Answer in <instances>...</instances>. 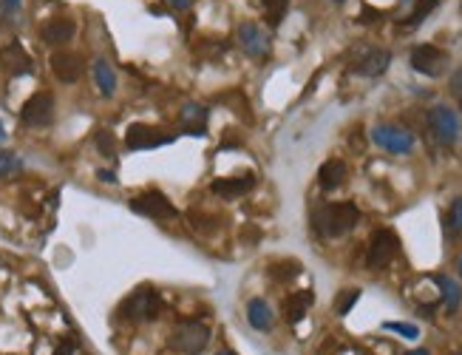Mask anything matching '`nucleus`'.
I'll return each mask as SVG.
<instances>
[{
  "label": "nucleus",
  "instance_id": "f257e3e1",
  "mask_svg": "<svg viewBox=\"0 0 462 355\" xmlns=\"http://www.w3.org/2000/svg\"><path fill=\"white\" fill-rule=\"evenodd\" d=\"M312 222H315V231H318L321 236L338 239V236H343V233H349V231L357 228L360 211H357L355 202H335V205L318 208L315 216H312Z\"/></svg>",
  "mask_w": 462,
  "mask_h": 355
},
{
  "label": "nucleus",
  "instance_id": "f03ea898",
  "mask_svg": "<svg viewBox=\"0 0 462 355\" xmlns=\"http://www.w3.org/2000/svg\"><path fill=\"white\" fill-rule=\"evenodd\" d=\"M207 341H210V330L201 321H182L173 327V332L167 338L170 349L179 355H196L207 347Z\"/></svg>",
  "mask_w": 462,
  "mask_h": 355
},
{
  "label": "nucleus",
  "instance_id": "7ed1b4c3",
  "mask_svg": "<svg viewBox=\"0 0 462 355\" xmlns=\"http://www.w3.org/2000/svg\"><path fill=\"white\" fill-rule=\"evenodd\" d=\"M159 310H162V301H159L156 290H150V287L136 290V293L128 296V298L122 301V307H119L122 318H128V321H153V318L159 315Z\"/></svg>",
  "mask_w": 462,
  "mask_h": 355
},
{
  "label": "nucleus",
  "instance_id": "20e7f679",
  "mask_svg": "<svg viewBox=\"0 0 462 355\" xmlns=\"http://www.w3.org/2000/svg\"><path fill=\"white\" fill-rule=\"evenodd\" d=\"M397 250H400V239L391 231H377L372 236V242H369V250H366V267L369 270H383L386 264H391Z\"/></svg>",
  "mask_w": 462,
  "mask_h": 355
},
{
  "label": "nucleus",
  "instance_id": "39448f33",
  "mask_svg": "<svg viewBox=\"0 0 462 355\" xmlns=\"http://www.w3.org/2000/svg\"><path fill=\"white\" fill-rule=\"evenodd\" d=\"M448 66V54L431 43H422V46H414L411 52V69L417 74H425V77H439Z\"/></svg>",
  "mask_w": 462,
  "mask_h": 355
},
{
  "label": "nucleus",
  "instance_id": "423d86ee",
  "mask_svg": "<svg viewBox=\"0 0 462 355\" xmlns=\"http://www.w3.org/2000/svg\"><path fill=\"white\" fill-rule=\"evenodd\" d=\"M20 120H23L26 125H32V128L49 125V122L54 120V97H52L49 91L32 94V97L23 103V108H20Z\"/></svg>",
  "mask_w": 462,
  "mask_h": 355
},
{
  "label": "nucleus",
  "instance_id": "0eeeda50",
  "mask_svg": "<svg viewBox=\"0 0 462 355\" xmlns=\"http://www.w3.org/2000/svg\"><path fill=\"white\" fill-rule=\"evenodd\" d=\"M374 145H380L389 153H408L414 148V134L400 128V125H377L372 131Z\"/></svg>",
  "mask_w": 462,
  "mask_h": 355
},
{
  "label": "nucleus",
  "instance_id": "6e6552de",
  "mask_svg": "<svg viewBox=\"0 0 462 355\" xmlns=\"http://www.w3.org/2000/svg\"><path fill=\"white\" fill-rule=\"evenodd\" d=\"M131 211L139 216H148V219H173L176 216V208L159 191H148V194H139L136 199H131Z\"/></svg>",
  "mask_w": 462,
  "mask_h": 355
},
{
  "label": "nucleus",
  "instance_id": "1a4fd4ad",
  "mask_svg": "<svg viewBox=\"0 0 462 355\" xmlns=\"http://www.w3.org/2000/svg\"><path fill=\"white\" fill-rule=\"evenodd\" d=\"M391 63V54L386 49H357L355 57H352V71L355 74H363V77H380Z\"/></svg>",
  "mask_w": 462,
  "mask_h": 355
},
{
  "label": "nucleus",
  "instance_id": "9d476101",
  "mask_svg": "<svg viewBox=\"0 0 462 355\" xmlns=\"http://www.w3.org/2000/svg\"><path fill=\"white\" fill-rule=\"evenodd\" d=\"M428 125L437 134V139L445 145H454L459 139V120H456L454 108H448V105H434L428 111Z\"/></svg>",
  "mask_w": 462,
  "mask_h": 355
},
{
  "label": "nucleus",
  "instance_id": "9b49d317",
  "mask_svg": "<svg viewBox=\"0 0 462 355\" xmlns=\"http://www.w3.org/2000/svg\"><path fill=\"white\" fill-rule=\"evenodd\" d=\"M165 142H170V134H162L159 128H150V125H142V122L131 125L128 134H125V145H128L131 151L159 148V145H165Z\"/></svg>",
  "mask_w": 462,
  "mask_h": 355
},
{
  "label": "nucleus",
  "instance_id": "f8f14e48",
  "mask_svg": "<svg viewBox=\"0 0 462 355\" xmlns=\"http://www.w3.org/2000/svg\"><path fill=\"white\" fill-rule=\"evenodd\" d=\"M256 188V176L253 173H244V176H224V180H215L210 185V191L221 199H239L244 194H250Z\"/></svg>",
  "mask_w": 462,
  "mask_h": 355
},
{
  "label": "nucleus",
  "instance_id": "ddd939ff",
  "mask_svg": "<svg viewBox=\"0 0 462 355\" xmlns=\"http://www.w3.org/2000/svg\"><path fill=\"white\" fill-rule=\"evenodd\" d=\"M0 66H4V71L12 74V77H23V74H32L35 71L32 57L23 52L20 43H9V46L0 49Z\"/></svg>",
  "mask_w": 462,
  "mask_h": 355
},
{
  "label": "nucleus",
  "instance_id": "4468645a",
  "mask_svg": "<svg viewBox=\"0 0 462 355\" xmlns=\"http://www.w3.org/2000/svg\"><path fill=\"white\" fill-rule=\"evenodd\" d=\"M239 43H242L244 54H250V57H264L270 52V40H267L264 29L256 26V23H242L239 26Z\"/></svg>",
  "mask_w": 462,
  "mask_h": 355
},
{
  "label": "nucleus",
  "instance_id": "2eb2a0df",
  "mask_svg": "<svg viewBox=\"0 0 462 355\" xmlns=\"http://www.w3.org/2000/svg\"><path fill=\"white\" fill-rule=\"evenodd\" d=\"M52 71L60 83H77L83 74V60L74 52H54L52 54Z\"/></svg>",
  "mask_w": 462,
  "mask_h": 355
},
{
  "label": "nucleus",
  "instance_id": "dca6fc26",
  "mask_svg": "<svg viewBox=\"0 0 462 355\" xmlns=\"http://www.w3.org/2000/svg\"><path fill=\"white\" fill-rule=\"evenodd\" d=\"M40 35H43V40H46L49 46H63V43L74 40L77 23H74L71 18H54V21H49V23L43 26Z\"/></svg>",
  "mask_w": 462,
  "mask_h": 355
},
{
  "label": "nucleus",
  "instance_id": "f3484780",
  "mask_svg": "<svg viewBox=\"0 0 462 355\" xmlns=\"http://www.w3.org/2000/svg\"><path fill=\"white\" fill-rule=\"evenodd\" d=\"M346 182V162L343 159H326L318 170V185L324 191H338Z\"/></svg>",
  "mask_w": 462,
  "mask_h": 355
},
{
  "label": "nucleus",
  "instance_id": "a211bd4d",
  "mask_svg": "<svg viewBox=\"0 0 462 355\" xmlns=\"http://www.w3.org/2000/svg\"><path fill=\"white\" fill-rule=\"evenodd\" d=\"M312 301H315L312 290H298V293H292V296L284 301V318H287L290 324L304 321V315H307V310L312 307Z\"/></svg>",
  "mask_w": 462,
  "mask_h": 355
},
{
  "label": "nucleus",
  "instance_id": "6ab92c4d",
  "mask_svg": "<svg viewBox=\"0 0 462 355\" xmlns=\"http://www.w3.org/2000/svg\"><path fill=\"white\" fill-rule=\"evenodd\" d=\"M247 321H250V327L253 330H270L273 327V310H270V304L264 301V298H250V304H247Z\"/></svg>",
  "mask_w": 462,
  "mask_h": 355
},
{
  "label": "nucleus",
  "instance_id": "aec40b11",
  "mask_svg": "<svg viewBox=\"0 0 462 355\" xmlns=\"http://www.w3.org/2000/svg\"><path fill=\"white\" fill-rule=\"evenodd\" d=\"M94 80H97V86H100V91L105 97H114V91H117V74H114V69H111L108 60H97L94 63Z\"/></svg>",
  "mask_w": 462,
  "mask_h": 355
},
{
  "label": "nucleus",
  "instance_id": "412c9836",
  "mask_svg": "<svg viewBox=\"0 0 462 355\" xmlns=\"http://www.w3.org/2000/svg\"><path fill=\"white\" fill-rule=\"evenodd\" d=\"M182 122H184V128L190 131V134H199V136H204V122H207V108H201V105H184L182 108Z\"/></svg>",
  "mask_w": 462,
  "mask_h": 355
},
{
  "label": "nucleus",
  "instance_id": "4be33fe9",
  "mask_svg": "<svg viewBox=\"0 0 462 355\" xmlns=\"http://www.w3.org/2000/svg\"><path fill=\"white\" fill-rule=\"evenodd\" d=\"M437 284L442 287V298H445V307L454 313L456 310V304H459V284L454 281V279H448V276H437Z\"/></svg>",
  "mask_w": 462,
  "mask_h": 355
},
{
  "label": "nucleus",
  "instance_id": "5701e85b",
  "mask_svg": "<svg viewBox=\"0 0 462 355\" xmlns=\"http://www.w3.org/2000/svg\"><path fill=\"white\" fill-rule=\"evenodd\" d=\"M287 9H290V0H264V12H267V23L276 29V26H281V21H284V15H287Z\"/></svg>",
  "mask_w": 462,
  "mask_h": 355
},
{
  "label": "nucleus",
  "instance_id": "b1692460",
  "mask_svg": "<svg viewBox=\"0 0 462 355\" xmlns=\"http://www.w3.org/2000/svg\"><path fill=\"white\" fill-rule=\"evenodd\" d=\"M301 273V264L298 262H276L273 267H270V276L276 279V281H290V279H295Z\"/></svg>",
  "mask_w": 462,
  "mask_h": 355
},
{
  "label": "nucleus",
  "instance_id": "393cba45",
  "mask_svg": "<svg viewBox=\"0 0 462 355\" xmlns=\"http://www.w3.org/2000/svg\"><path fill=\"white\" fill-rule=\"evenodd\" d=\"M357 298H360V290H357V287L340 290V296L335 298V313H338V315H349V310L357 304Z\"/></svg>",
  "mask_w": 462,
  "mask_h": 355
},
{
  "label": "nucleus",
  "instance_id": "a878e982",
  "mask_svg": "<svg viewBox=\"0 0 462 355\" xmlns=\"http://www.w3.org/2000/svg\"><path fill=\"white\" fill-rule=\"evenodd\" d=\"M221 103H227L230 105V111H236V114H244V117H250V105H247V97L242 94V91H230V94H221L218 97Z\"/></svg>",
  "mask_w": 462,
  "mask_h": 355
},
{
  "label": "nucleus",
  "instance_id": "bb28decb",
  "mask_svg": "<svg viewBox=\"0 0 462 355\" xmlns=\"http://www.w3.org/2000/svg\"><path fill=\"white\" fill-rule=\"evenodd\" d=\"M434 9H437V0H417V6H414V12H411V18H408L405 26H420Z\"/></svg>",
  "mask_w": 462,
  "mask_h": 355
},
{
  "label": "nucleus",
  "instance_id": "cd10ccee",
  "mask_svg": "<svg viewBox=\"0 0 462 355\" xmlns=\"http://www.w3.org/2000/svg\"><path fill=\"white\" fill-rule=\"evenodd\" d=\"M383 330H389V332H400L403 338H417V335H420V330H417L414 324H405V321H386Z\"/></svg>",
  "mask_w": 462,
  "mask_h": 355
},
{
  "label": "nucleus",
  "instance_id": "c85d7f7f",
  "mask_svg": "<svg viewBox=\"0 0 462 355\" xmlns=\"http://www.w3.org/2000/svg\"><path fill=\"white\" fill-rule=\"evenodd\" d=\"M20 168V162H18V156L15 153H9V151H0V180L4 176H9L12 170H18Z\"/></svg>",
  "mask_w": 462,
  "mask_h": 355
},
{
  "label": "nucleus",
  "instance_id": "c756f323",
  "mask_svg": "<svg viewBox=\"0 0 462 355\" xmlns=\"http://www.w3.org/2000/svg\"><path fill=\"white\" fill-rule=\"evenodd\" d=\"M94 142L102 151V156H114V136H111V131H97Z\"/></svg>",
  "mask_w": 462,
  "mask_h": 355
},
{
  "label": "nucleus",
  "instance_id": "7c9ffc66",
  "mask_svg": "<svg viewBox=\"0 0 462 355\" xmlns=\"http://www.w3.org/2000/svg\"><path fill=\"white\" fill-rule=\"evenodd\" d=\"M451 222L462 231V197L459 199H454V205H451Z\"/></svg>",
  "mask_w": 462,
  "mask_h": 355
},
{
  "label": "nucleus",
  "instance_id": "2f4dec72",
  "mask_svg": "<svg viewBox=\"0 0 462 355\" xmlns=\"http://www.w3.org/2000/svg\"><path fill=\"white\" fill-rule=\"evenodd\" d=\"M451 91L462 97V69H456V71H454V77H451Z\"/></svg>",
  "mask_w": 462,
  "mask_h": 355
},
{
  "label": "nucleus",
  "instance_id": "473e14b6",
  "mask_svg": "<svg viewBox=\"0 0 462 355\" xmlns=\"http://www.w3.org/2000/svg\"><path fill=\"white\" fill-rule=\"evenodd\" d=\"M74 349H77V344H74V341H63V344L54 349V355H74Z\"/></svg>",
  "mask_w": 462,
  "mask_h": 355
},
{
  "label": "nucleus",
  "instance_id": "72a5a7b5",
  "mask_svg": "<svg viewBox=\"0 0 462 355\" xmlns=\"http://www.w3.org/2000/svg\"><path fill=\"white\" fill-rule=\"evenodd\" d=\"M0 9H4V12H18L20 0H0Z\"/></svg>",
  "mask_w": 462,
  "mask_h": 355
},
{
  "label": "nucleus",
  "instance_id": "f704fd0d",
  "mask_svg": "<svg viewBox=\"0 0 462 355\" xmlns=\"http://www.w3.org/2000/svg\"><path fill=\"white\" fill-rule=\"evenodd\" d=\"M380 18V12H374V9H369V6H363V12H360V21H366V23H372V21H377Z\"/></svg>",
  "mask_w": 462,
  "mask_h": 355
},
{
  "label": "nucleus",
  "instance_id": "c9c22d12",
  "mask_svg": "<svg viewBox=\"0 0 462 355\" xmlns=\"http://www.w3.org/2000/svg\"><path fill=\"white\" fill-rule=\"evenodd\" d=\"M167 4H170L173 9H190V6H193V0H167Z\"/></svg>",
  "mask_w": 462,
  "mask_h": 355
},
{
  "label": "nucleus",
  "instance_id": "e433bc0d",
  "mask_svg": "<svg viewBox=\"0 0 462 355\" xmlns=\"http://www.w3.org/2000/svg\"><path fill=\"white\" fill-rule=\"evenodd\" d=\"M97 176H100L102 182H117V176H114L111 170H97Z\"/></svg>",
  "mask_w": 462,
  "mask_h": 355
},
{
  "label": "nucleus",
  "instance_id": "4c0bfd02",
  "mask_svg": "<svg viewBox=\"0 0 462 355\" xmlns=\"http://www.w3.org/2000/svg\"><path fill=\"white\" fill-rule=\"evenodd\" d=\"M405 355H428V349H411V352H405Z\"/></svg>",
  "mask_w": 462,
  "mask_h": 355
},
{
  "label": "nucleus",
  "instance_id": "58836bf2",
  "mask_svg": "<svg viewBox=\"0 0 462 355\" xmlns=\"http://www.w3.org/2000/svg\"><path fill=\"white\" fill-rule=\"evenodd\" d=\"M6 139V131H4V122H0V142H4Z\"/></svg>",
  "mask_w": 462,
  "mask_h": 355
},
{
  "label": "nucleus",
  "instance_id": "ea45409f",
  "mask_svg": "<svg viewBox=\"0 0 462 355\" xmlns=\"http://www.w3.org/2000/svg\"><path fill=\"white\" fill-rule=\"evenodd\" d=\"M456 267H459V273H462V256H459V262H456Z\"/></svg>",
  "mask_w": 462,
  "mask_h": 355
},
{
  "label": "nucleus",
  "instance_id": "a19ab883",
  "mask_svg": "<svg viewBox=\"0 0 462 355\" xmlns=\"http://www.w3.org/2000/svg\"><path fill=\"white\" fill-rule=\"evenodd\" d=\"M0 12H4V9H0Z\"/></svg>",
  "mask_w": 462,
  "mask_h": 355
}]
</instances>
